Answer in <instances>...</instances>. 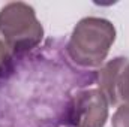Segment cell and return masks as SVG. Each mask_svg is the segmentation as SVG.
<instances>
[{
    "instance_id": "7a4b0ae2",
    "label": "cell",
    "mask_w": 129,
    "mask_h": 127,
    "mask_svg": "<svg viewBox=\"0 0 129 127\" xmlns=\"http://www.w3.org/2000/svg\"><path fill=\"white\" fill-rule=\"evenodd\" d=\"M0 34L14 54L26 52L41 43L44 27L30 5L12 2L0 9Z\"/></svg>"
},
{
    "instance_id": "5b68a950",
    "label": "cell",
    "mask_w": 129,
    "mask_h": 127,
    "mask_svg": "<svg viewBox=\"0 0 129 127\" xmlns=\"http://www.w3.org/2000/svg\"><path fill=\"white\" fill-rule=\"evenodd\" d=\"M113 127H129V103H123L117 108L111 120Z\"/></svg>"
},
{
    "instance_id": "6da1fadb",
    "label": "cell",
    "mask_w": 129,
    "mask_h": 127,
    "mask_svg": "<svg viewBox=\"0 0 129 127\" xmlns=\"http://www.w3.org/2000/svg\"><path fill=\"white\" fill-rule=\"evenodd\" d=\"M116 40V27L99 17H87L78 21L68 42L69 57L83 67H98L105 61Z\"/></svg>"
},
{
    "instance_id": "277c9868",
    "label": "cell",
    "mask_w": 129,
    "mask_h": 127,
    "mask_svg": "<svg viewBox=\"0 0 129 127\" xmlns=\"http://www.w3.org/2000/svg\"><path fill=\"white\" fill-rule=\"evenodd\" d=\"M99 91L105 96L108 105L120 106L129 103V60L116 57L102 66L98 73Z\"/></svg>"
},
{
    "instance_id": "8992f818",
    "label": "cell",
    "mask_w": 129,
    "mask_h": 127,
    "mask_svg": "<svg viewBox=\"0 0 129 127\" xmlns=\"http://www.w3.org/2000/svg\"><path fill=\"white\" fill-rule=\"evenodd\" d=\"M12 49L9 48V45L6 43V40L3 39V36L0 34V73L5 72L12 60Z\"/></svg>"
},
{
    "instance_id": "3957f363",
    "label": "cell",
    "mask_w": 129,
    "mask_h": 127,
    "mask_svg": "<svg viewBox=\"0 0 129 127\" xmlns=\"http://www.w3.org/2000/svg\"><path fill=\"white\" fill-rule=\"evenodd\" d=\"M108 120V102L99 90L89 88L72 96L66 121L72 127H104Z\"/></svg>"
}]
</instances>
